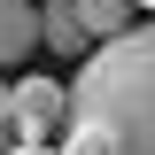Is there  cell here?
Returning <instances> with one entry per match:
<instances>
[{"label": "cell", "mask_w": 155, "mask_h": 155, "mask_svg": "<svg viewBox=\"0 0 155 155\" xmlns=\"http://www.w3.org/2000/svg\"><path fill=\"white\" fill-rule=\"evenodd\" d=\"M62 155H155V16L93 47L70 78Z\"/></svg>", "instance_id": "1"}, {"label": "cell", "mask_w": 155, "mask_h": 155, "mask_svg": "<svg viewBox=\"0 0 155 155\" xmlns=\"http://www.w3.org/2000/svg\"><path fill=\"white\" fill-rule=\"evenodd\" d=\"M62 116H70V85H54V78H16L8 85V132H16V147H54Z\"/></svg>", "instance_id": "2"}, {"label": "cell", "mask_w": 155, "mask_h": 155, "mask_svg": "<svg viewBox=\"0 0 155 155\" xmlns=\"http://www.w3.org/2000/svg\"><path fill=\"white\" fill-rule=\"evenodd\" d=\"M31 47H39V8L31 0H0V70L31 62Z\"/></svg>", "instance_id": "3"}, {"label": "cell", "mask_w": 155, "mask_h": 155, "mask_svg": "<svg viewBox=\"0 0 155 155\" xmlns=\"http://www.w3.org/2000/svg\"><path fill=\"white\" fill-rule=\"evenodd\" d=\"M70 16H78V31L93 39V47H109V39H124L140 23V8L132 0H70Z\"/></svg>", "instance_id": "4"}, {"label": "cell", "mask_w": 155, "mask_h": 155, "mask_svg": "<svg viewBox=\"0 0 155 155\" xmlns=\"http://www.w3.org/2000/svg\"><path fill=\"white\" fill-rule=\"evenodd\" d=\"M39 47H54V54H93V39L78 31V16H70V0H47V8H39Z\"/></svg>", "instance_id": "5"}, {"label": "cell", "mask_w": 155, "mask_h": 155, "mask_svg": "<svg viewBox=\"0 0 155 155\" xmlns=\"http://www.w3.org/2000/svg\"><path fill=\"white\" fill-rule=\"evenodd\" d=\"M16 147V132H8V85H0V155Z\"/></svg>", "instance_id": "6"}, {"label": "cell", "mask_w": 155, "mask_h": 155, "mask_svg": "<svg viewBox=\"0 0 155 155\" xmlns=\"http://www.w3.org/2000/svg\"><path fill=\"white\" fill-rule=\"evenodd\" d=\"M8 155H62V147H8Z\"/></svg>", "instance_id": "7"}, {"label": "cell", "mask_w": 155, "mask_h": 155, "mask_svg": "<svg viewBox=\"0 0 155 155\" xmlns=\"http://www.w3.org/2000/svg\"><path fill=\"white\" fill-rule=\"evenodd\" d=\"M132 8H140V16H155V0H132Z\"/></svg>", "instance_id": "8"}]
</instances>
